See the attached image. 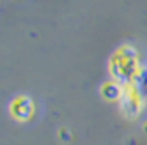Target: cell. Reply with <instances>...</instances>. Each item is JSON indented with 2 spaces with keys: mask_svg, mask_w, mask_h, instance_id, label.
Here are the masks:
<instances>
[]
</instances>
